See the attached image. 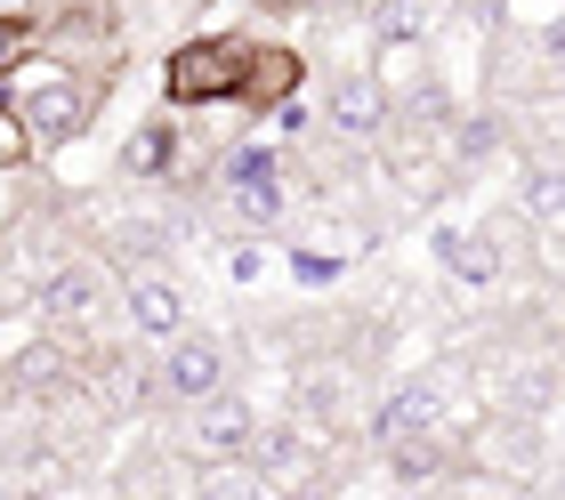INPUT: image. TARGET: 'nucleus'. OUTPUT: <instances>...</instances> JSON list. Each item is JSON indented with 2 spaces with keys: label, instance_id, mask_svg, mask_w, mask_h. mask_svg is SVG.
Instances as JSON below:
<instances>
[{
  "label": "nucleus",
  "instance_id": "f257e3e1",
  "mask_svg": "<svg viewBox=\"0 0 565 500\" xmlns=\"http://www.w3.org/2000/svg\"><path fill=\"white\" fill-rule=\"evenodd\" d=\"M0 105L24 121V138H33V153H57L73 138H89L97 105H106V65H57V57H33L9 73V89H0Z\"/></svg>",
  "mask_w": 565,
  "mask_h": 500
},
{
  "label": "nucleus",
  "instance_id": "f03ea898",
  "mask_svg": "<svg viewBox=\"0 0 565 500\" xmlns=\"http://www.w3.org/2000/svg\"><path fill=\"white\" fill-rule=\"evenodd\" d=\"M24 307L49 323V339H65V348H73V339H97V331L114 323L121 291H114V275L97 267V258H65L49 283H33V291H24Z\"/></svg>",
  "mask_w": 565,
  "mask_h": 500
},
{
  "label": "nucleus",
  "instance_id": "7ed1b4c3",
  "mask_svg": "<svg viewBox=\"0 0 565 500\" xmlns=\"http://www.w3.org/2000/svg\"><path fill=\"white\" fill-rule=\"evenodd\" d=\"M243 33H202V41H178L170 65H162V97L170 114H202V105H235L243 89Z\"/></svg>",
  "mask_w": 565,
  "mask_h": 500
},
{
  "label": "nucleus",
  "instance_id": "20e7f679",
  "mask_svg": "<svg viewBox=\"0 0 565 500\" xmlns=\"http://www.w3.org/2000/svg\"><path fill=\"white\" fill-rule=\"evenodd\" d=\"M323 453H331V436L316 428V419L282 412V419H259V436H250L243 468H259V477H267V492H282V485H307V477H316V468H323Z\"/></svg>",
  "mask_w": 565,
  "mask_h": 500
},
{
  "label": "nucleus",
  "instance_id": "39448f33",
  "mask_svg": "<svg viewBox=\"0 0 565 500\" xmlns=\"http://www.w3.org/2000/svg\"><path fill=\"white\" fill-rule=\"evenodd\" d=\"M153 380H162V404H202L226 387V339L218 331H170L162 355H153Z\"/></svg>",
  "mask_w": 565,
  "mask_h": 500
},
{
  "label": "nucleus",
  "instance_id": "423d86ee",
  "mask_svg": "<svg viewBox=\"0 0 565 500\" xmlns=\"http://www.w3.org/2000/svg\"><path fill=\"white\" fill-rule=\"evenodd\" d=\"M250 436H259V404L243 396V387H218V396H202L186 404V453L194 460H243L250 453Z\"/></svg>",
  "mask_w": 565,
  "mask_h": 500
},
{
  "label": "nucleus",
  "instance_id": "0eeeda50",
  "mask_svg": "<svg viewBox=\"0 0 565 500\" xmlns=\"http://www.w3.org/2000/svg\"><path fill=\"white\" fill-rule=\"evenodd\" d=\"M323 121H331V138H348V146H380V129H388V82L380 73H331V89H323Z\"/></svg>",
  "mask_w": 565,
  "mask_h": 500
},
{
  "label": "nucleus",
  "instance_id": "6e6552de",
  "mask_svg": "<svg viewBox=\"0 0 565 500\" xmlns=\"http://www.w3.org/2000/svg\"><path fill=\"white\" fill-rule=\"evenodd\" d=\"M299 82H307V57H299V49L250 41V49H243V89H235V105H243L250 121H259V114H282V105L299 97Z\"/></svg>",
  "mask_w": 565,
  "mask_h": 500
},
{
  "label": "nucleus",
  "instance_id": "1a4fd4ad",
  "mask_svg": "<svg viewBox=\"0 0 565 500\" xmlns=\"http://www.w3.org/2000/svg\"><path fill=\"white\" fill-rule=\"evenodd\" d=\"M452 372H420V380H404L396 396H380L372 412V444H396V436H420V428H445V412H452Z\"/></svg>",
  "mask_w": 565,
  "mask_h": 500
},
{
  "label": "nucleus",
  "instance_id": "9d476101",
  "mask_svg": "<svg viewBox=\"0 0 565 500\" xmlns=\"http://www.w3.org/2000/svg\"><path fill=\"white\" fill-rule=\"evenodd\" d=\"M114 170L130 178V187H170V178L186 170V129H178V114H146L130 138H121Z\"/></svg>",
  "mask_w": 565,
  "mask_h": 500
},
{
  "label": "nucleus",
  "instance_id": "9b49d317",
  "mask_svg": "<svg viewBox=\"0 0 565 500\" xmlns=\"http://www.w3.org/2000/svg\"><path fill=\"white\" fill-rule=\"evenodd\" d=\"M121 315H130L138 339H170L186 331V291L170 283V267H130L121 275Z\"/></svg>",
  "mask_w": 565,
  "mask_h": 500
},
{
  "label": "nucleus",
  "instance_id": "f8f14e48",
  "mask_svg": "<svg viewBox=\"0 0 565 500\" xmlns=\"http://www.w3.org/2000/svg\"><path fill=\"white\" fill-rule=\"evenodd\" d=\"M97 412H114V419H130V412H153L162 404V380H153V355L138 348H106L97 355Z\"/></svg>",
  "mask_w": 565,
  "mask_h": 500
},
{
  "label": "nucleus",
  "instance_id": "ddd939ff",
  "mask_svg": "<svg viewBox=\"0 0 565 500\" xmlns=\"http://www.w3.org/2000/svg\"><path fill=\"white\" fill-rule=\"evenodd\" d=\"M73 477H82V444H33V453H17L9 460V477H0V500H49V492H65Z\"/></svg>",
  "mask_w": 565,
  "mask_h": 500
},
{
  "label": "nucleus",
  "instance_id": "4468645a",
  "mask_svg": "<svg viewBox=\"0 0 565 500\" xmlns=\"http://www.w3.org/2000/svg\"><path fill=\"white\" fill-rule=\"evenodd\" d=\"M388 453V477L404 492H420V485H445L452 468H460V436L452 428H420V436H396V444H380Z\"/></svg>",
  "mask_w": 565,
  "mask_h": 500
},
{
  "label": "nucleus",
  "instance_id": "2eb2a0df",
  "mask_svg": "<svg viewBox=\"0 0 565 500\" xmlns=\"http://www.w3.org/2000/svg\"><path fill=\"white\" fill-rule=\"evenodd\" d=\"M452 24V0H372V41L380 49H428Z\"/></svg>",
  "mask_w": 565,
  "mask_h": 500
},
{
  "label": "nucleus",
  "instance_id": "dca6fc26",
  "mask_svg": "<svg viewBox=\"0 0 565 500\" xmlns=\"http://www.w3.org/2000/svg\"><path fill=\"white\" fill-rule=\"evenodd\" d=\"M436 267H445L460 291H493V283L509 275L501 267V243L484 226H460V234H436Z\"/></svg>",
  "mask_w": 565,
  "mask_h": 500
},
{
  "label": "nucleus",
  "instance_id": "f3484780",
  "mask_svg": "<svg viewBox=\"0 0 565 500\" xmlns=\"http://www.w3.org/2000/svg\"><path fill=\"white\" fill-rule=\"evenodd\" d=\"M194 477L178 468V453H130L121 460V500H186Z\"/></svg>",
  "mask_w": 565,
  "mask_h": 500
},
{
  "label": "nucleus",
  "instance_id": "a211bd4d",
  "mask_svg": "<svg viewBox=\"0 0 565 500\" xmlns=\"http://www.w3.org/2000/svg\"><path fill=\"white\" fill-rule=\"evenodd\" d=\"M218 210L259 243V234L282 226V210H291V202H282V178H259V187H218Z\"/></svg>",
  "mask_w": 565,
  "mask_h": 500
},
{
  "label": "nucleus",
  "instance_id": "6ab92c4d",
  "mask_svg": "<svg viewBox=\"0 0 565 500\" xmlns=\"http://www.w3.org/2000/svg\"><path fill=\"white\" fill-rule=\"evenodd\" d=\"M518 219H525V226H542V234H557V153H550V146L533 153V170H525V202H518Z\"/></svg>",
  "mask_w": 565,
  "mask_h": 500
},
{
  "label": "nucleus",
  "instance_id": "aec40b11",
  "mask_svg": "<svg viewBox=\"0 0 565 500\" xmlns=\"http://www.w3.org/2000/svg\"><path fill=\"white\" fill-rule=\"evenodd\" d=\"M186 500H275V492H267V477H259V468L218 460V468H202V477H194V492H186Z\"/></svg>",
  "mask_w": 565,
  "mask_h": 500
},
{
  "label": "nucleus",
  "instance_id": "412c9836",
  "mask_svg": "<svg viewBox=\"0 0 565 500\" xmlns=\"http://www.w3.org/2000/svg\"><path fill=\"white\" fill-rule=\"evenodd\" d=\"M41 57V24L33 9H0V82H9L17 65H33Z\"/></svg>",
  "mask_w": 565,
  "mask_h": 500
},
{
  "label": "nucleus",
  "instance_id": "4be33fe9",
  "mask_svg": "<svg viewBox=\"0 0 565 500\" xmlns=\"http://www.w3.org/2000/svg\"><path fill=\"white\" fill-rule=\"evenodd\" d=\"M291 275L307 283V291H331V283L348 275V258L340 251H291Z\"/></svg>",
  "mask_w": 565,
  "mask_h": 500
},
{
  "label": "nucleus",
  "instance_id": "5701e85b",
  "mask_svg": "<svg viewBox=\"0 0 565 500\" xmlns=\"http://www.w3.org/2000/svg\"><path fill=\"white\" fill-rule=\"evenodd\" d=\"M24 162H33V138H24V121L0 105V178H17Z\"/></svg>",
  "mask_w": 565,
  "mask_h": 500
},
{
  "label": "nucleus",
  "instance_id": "b1692460",
  "mask_svg": "<svg viewBox=\"0 0 565 500\" xmlns=\"http://www.w3.org/2000/svg\"><path fill=\"white\" fill-rule=\"evenodd\" d=\"M226 275H235V283H259V275H267V251H259V243H235V251H226Z\"/></svg>",
  "mask_w": 565,
  "mask_h": 500
},
{
  "label": "nucleus",
  "instance_id": "393cba45",
  "mask_svg": "<svg viewBox=\"0 0 565 500\" xmlns=\"http://www.w3.org/2000/svg\"><path fill=\"white\" fill-rule=\"evenodd\" d=\"M17 307H24V291H17L9 275H0V315H17Z\"/></svg>",
  "mask_w": 565,
  "mask_h": 500
},
{
  "label": "nucleus",
  "instance_id": "a878e982",
  "mask_svg": "<svg viewBox=\"0 0 565 500\" xmlns=\"http://www.w3.org/2000/svg\"><path fill=\"white\" fill-rule=\"evenodd\" d=\"M267 9H340V0H267Z\"/></svg>",
  "mask_w": 565,
  "mask_h": 500
},
{
  "label": "nucleus",
  "instance_id": "bb28decb",
  "mask_svg": "<svg viewBox=\"0 0 565 500\" xmlns=\"http://www.w3.org/2000/svg\"><path fill=\"white\" fill-rule=\"evenodd\" d=\"M404 500H445V485H420V492H404Z\"/></svg>",
  "mask_w": 565,
  "mask_h": 500
},
{
  "label": "nucleus",
  "instance_id": "cd10ccee",
  "mask_svg": "<svg viewBox=\"0 0 565 500\" xmlns=\"http://www.w3.org/2000/svg\"><path fill=\"white\" fill-rule=\"evenodd\" d=\"M178 9H202V0H178Z\"/></svg>",
  "mask_w": 565,
  "mask_h": 500
}]
</instances>
